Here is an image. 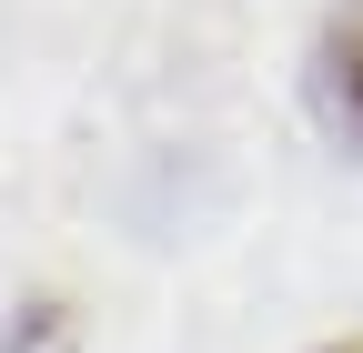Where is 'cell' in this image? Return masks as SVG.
Here are the masks:
<instances>
[{"label": "cell", "instance_id": "obj_1", "mask_svg": "<svg viewBox=\"0 0 363 353\" xmlns=\"http://www.w3.org/2000/svg\"><path fill=\"white\" fill-rule=\"evenodd\" d=\"M313 91H323V121L343 142H363V0H343L323 30V61H313Z\"/></svg>", "mask_w": 363, "mask_h": 353}]
</instances>
